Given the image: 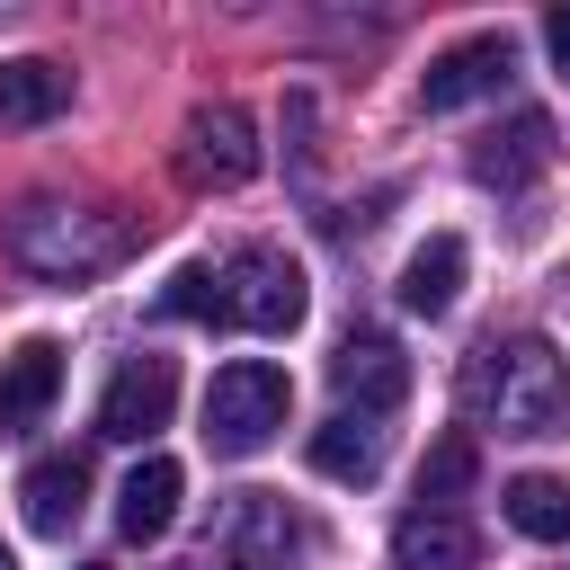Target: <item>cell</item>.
<instances>
[{
    "label": "cell",
    "mask_w": 570,
    "mask_h": 570,
    "mask_svg": "<svg viewBox=\"0 0 570 570\" xmlns=\"http://www.w3.org/2000/svg\"><path fill=\"white\" fill-rule=\"evenodd\" d=\"M508 71H517V36H508V27L463 36V45H445V53L419 71V107H428V116H454V107H472V98L508 89Z\"/></svg>",
    "instance_id": "52a82bcc"
},
{
    "label": "cell",
    "mask_w": 570,
    "mask_h": 570,
    "mask_svg": "<svg viewBox=\"0 0 570 570\" xmlns=\"http://www.w3.org/2000/svg\"><path fill=\"white\" fill-rule=\"evenodd\" d=\"M125 240H134V232H125L116 214H98V205H53V196H36V205L9 214V258H18L27 276H53V285H80V276L116 267Z\"/></svg>",
    "instance_id": "7a4b0ae2"
},
{
    "label": "cell",
    "mask_w": 570,
    "mask_h": 570,
    "mask_svg": "<svg viewBox=\"0 0 570 570\" xmlns=\"http://www.w3.org/2000/svg\"><path fill=\"white\" fill-rule=\"evenodd\" d=\"M169 410H178V365L169 356H125L116 383L98 392V436L107 445H142V436L169 428Z\"/></svg>",
    "instance_id": "ba28073f"
},
{
    "label": "cell",
    "mask_w": 570,
    "mask_h": 570,
    "mask_svg": "<svg viewBox=\"0 0 570 570\" xmlns=\"http://www.w3.org/2000/svg\"><path fill=\"white\" fill-rule=\"evenodd\" d=\"M160 312H169V321H223V267H214V258H187V267L160 285Z\"/></svg>",
    "instance_id": "d6986e66"
},
{
    "label": "cell",
    "mask_w": 570,
    "mask_h": 570,
    "mask_svg": "<svg viewBox=\"0 0 570 570\" xmlns=\"http://www.w3.org/2000/svg\"><path fill=\"white\" fill-rule=\"evenodd\" d=\"M543 160H552V116H534V107H517L499 134L472 142V178L481 187H525V178H543Z\"/></svg>",
    "instance_id": "8fae6325"
},
{
    "label": "cell",
    "mask_w": 570,
    "mask_h": 570,
    "mask_svg": "<svg viewBox=\"0 0 570 570\" xmlns=\"http://www.w3.org/2000/svg\"><path fill=\"white\" fill-rule=\"evenodd\" d=\"M89 570H107V561H89Z\"/></svg>",
    "instance_id": "603a6c76"
},
{
    "label": "cell",
    "mask_w": 570,
    "mask_h": 570,
    "mask_svg": "<svg viewBox=\"0 0 570 570\" xmlns=\"http://www.w3.org/2000/svg\"><path fill=\"white\" fill-rule=\"evenodd\" d=\"M312 472L321 481H374L383 472V419H365V410H338L330 428H312Z\"/></svg>",
    "instance_id": "2e32d148"
},
{
    "label": "cell",
    "mask_w": 570,
    "mask_h": 570,
    "mask_svg": "<svg viewBox=\"0 0 570 570\" xmlns=\"http://www.w3.org/2000/svg\"><path fill=\"white\" fill-rule=\"evenodd\" d=\"M0 570H18V552H9V543H0Z\"/></svg>",
    "instance_id": "7402d4cb"
},
{
    "label": "cell",
    "mask_w": 570,
    "mask_h": 570,
    "mask_svg": "<svg viewBox=\"0 0 570 570\" xmlns=\"http://www.w3.org/2000/svg\"><path fill=\"white\" fill-rule=\"evenodd\" d=\"M543 53L570 71V9H552V18H543Z\"/></svg>",
    "instance_id": "44dd1931"
},
{
    "label": "cell",
    "mask_w": 570,
    "mask_h": 570,
    "mask_svg": "<svg viewBox=\"0 0 570 570\" xmlns=\"http://www.w3.org/2000/svg\"><path fill=\"white\" fill-rule=\"evenodd\" d=\"M392 561L401 570H472L481 561V534L454 517V508H410L392 525Z\"/></svg>",
    "instance_id": "4fadbf2b"
},
{
    "label": "cell",
    "mask_w": 570,
    "mask_h": 570,
    "mask_svg": "<svg viewBox=\"0 0 570 570\" xmlns=\"http://www.w3.org/2000/svg\"><path fill=\"white\" fill-rule=\"evenodd\" d=\"M303 312H312V285H303V267H294L285 249L249 240V249H232V258H223V330L294 338V330H303Z\"/></svg>",
    "instance_id": "5b68a950"
},
{
    "label": "cell",
    "mask_w": 570,
    "mask_h": 570,
    "mask_svg": "<svg viewBox=\"0 0 570 570\" xmlns=\"http://www.w3.org/2000/svg\"><path fill=\"white\" fill-rule=\"evenodd\" d=\"M472 472H481L472 436H436V445H428V463H419V508H445L454 490H472Z\"/></svg>",
    "instance_id": "ffe728a7"
},
{
    "label": "cell",
    "mask_w": 570,
    "mask_h": 570,
    "mask_svg": "<svg viewBox=\"0 0 570 570\" xmlns=\"http://www.w3.org/2000/svg\"><path fill=\"white\" fill-rule=\"evenodd\" d=\"M499 508H508V525L525 543H561L570 534V481H552V472H517Z\"/></svg>",
    "instance_id": "ac0fdd59"
},
{
    "label": "cell",
    "mask_w": 570,
    "mask_h": 570,
    "mask_svg": "<svg viewBox=\"0 0 570 570\" xmlns=\"http://www.w3.org/2000/svg\"><path fill=\"white\" fill-rule=\"evenodd\" d=\"M62 392V347L53 338H18L0 356V436H27Z\"/></svg>",
    "instance_id": "30bf717a"
},
{
    "label": "cell",
    "mask_w": 570,
    "mask_h": 570,
    "mask_svg": "<svg viewBox=\"0 0 570 570\" xmlns=\"http://www.w3.org/2000/svg\"><path fill=\"white\" fill-rule=\"evenodd\" d=\"M71 107V71L62 62H45V53H18V62H0V125L18 134V125H45V116H62Z\"/></svg>",
    "instance_id": "e0dca14e"
},
{
    "label": "cell",
    "mask_w": 570,
    "mask_h": 570,
    "mask_svg": "<svg viewBox=\"0 0 570 570\" xmlns=\"http://www.w3.org/2000/svg\"><path fill=\"white\" fill-rule=\"evenodd\" d=\"M178 178L187 187H249L258 178V125H249V107H232V98L187 107V125H178Z\"/></svg>",
    "instance_id": "8992f818"
},
{
    "label": "cell",
    "mask_w": 570,
    "mask_h": 570,
    "mask_svg": "<svg viewBox=\"0 0 570 570\" xmlns=\"http://www.w3.org/2000/svg\"><path fill=\"white\" fill-rule=\"evenodd\" d=\"M285 410H294L285 365L232 356V365H214V383H205V445H214V454H258V445L285 428Z\"/></svg>",
    "instance_id": "3957f363"
},
{
    "label": "cell",
    "mask_w": 570,
    "mask_h": 570,
    "mask_svg": "<svg viewBox=\"0 0 570 570\" xmlns=\"http://www.w3.org/2000/svg\"><path fill=\"white\" fill-rule=\"evenodd\" d=\"M463 267H472V249H463L454 232H428V240L410 249V267H401V303H410L419 321L454 312V294H463Z\"/></svg>",
    "instance_id": "9a60e30c"
},
{
    "label": "cell",
    "mask_w": 570,
    "mask_h": 570,
    "mask_svg": "<svg viewBox=\"0 0 570 570\" xmlns=\"http://www.w3.org/2000/svg\"><path fill=\"white\" fill-rule=\"evenodd\" d=\"M330 383H338V410H365V419H392L401 392H410V356L383 338V330H347L338 356H330Z\"/></svg>",
    "instance_id": "9c48e42d"
},
{
    "label": "cell",
    "mask_w": 570,
    "mask_h": 570,
    "mask_svg": "<svg viewBox=\"0 0 570 570\" xmlns=\"http://www.w3.org/2000/svg\"><path fill=\"white\" fill-rule=\"evenodd\" d=\"M312 552V525L276 499V490H232L223 508H214V525H205V561L196 570H294Z\"/></svg>",
    "instance_id": "277c9868"
},
{
    "label": "cell",
    "mask_w": 570,
    "mask_h": 570,
    "mask_svg": "<svg viewBox=\"0 0 570 570\" xmlns=\"http://www.w3.org/2000/svg\"><path fill=\"white\" fill-rule=\"evenodd\" d=\"M463 410L499 436H552L570 419V365L552 338H481L463 356Z\"/></svg>",
    "instance_id": "6da1fadb"
},
{
    "label": "cell",
    "mask_w": 570,
    "mask_h": 570,
    "mask_svg": "<svg viewBox=\"0 0 570 570\" xmlns=\"http://www.w3.org/2000/svg\"><path fill=\"white\" fill-rule=\"evenodd\" d=\"M178 499H187V472H178L169 454H142V463L125 472V490H116V525H125V543H160V534L178 525Z\"/></svg>",
    "instance_id": "7c38bea8"
},
{
    "label": "cell",
    "mask_w": 570,
    "mask_h": 570,
    "mask_svg": "<svg viewBox=\"0 0 570 570\" xmlns=\"http://www.w3.org/2000/svg\"><path fill=\"white\" fill-rule=\"evenodd\" d=\"M80 499H89V463H80V454H45V463H27V481H18V508H27L36 534H71V525H80Z\"/></svg>",
    "instance_id": "5bb4252c"
}]
</instances>
